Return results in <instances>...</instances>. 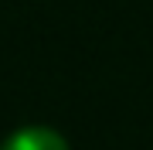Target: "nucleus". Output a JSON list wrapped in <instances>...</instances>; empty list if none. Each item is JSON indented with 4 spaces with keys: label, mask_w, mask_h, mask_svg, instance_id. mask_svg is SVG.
Instances as JSON below:
<instances>
[{
    "label": "nucleus",
    "mask_w": 153,
    "mask_h": 150,
    "mask_svg": "<svg viewBox=\"0 0 153 150\" xmlns=\"http://www.w3.org/2000/svg\"><path fill=\"white\" fill-rule=\"evenodd\" d=\"M0 150H68V143L51 126H21L4 140Z\"/></svg>",
    "instance_id": "f257e3e1"
}]
</instances>
